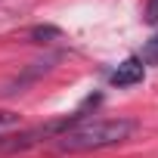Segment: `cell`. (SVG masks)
I'll list each match as a JSON object with an SVG mask.
<instances>
[{"instance_id":"cell-1","label":"cell","mask_w":158,"mask_h":158,"mask_svg":"<svg viewBox=\"0 0 158 158\" xmlns=\"http://www.w3.org/2000/svg\"><path fill=\"white\" fill-rule=\"evenodd\" d=\"M136 130L133 121L127 118H99L90 124H74L68 133H62L56 139L59 152H93V149H109L124 143L130 133Z\"/></svg>"},{"instance_id":"cell-2","label":"cell","mask_w":158,"mask_h":158,"mask_svg":"<svg viewBox=\"0 0 158 158\" xmlns=\"http://www.w3.org/2000/svg\"><path fill=\"white\" fill-rule=\"evenodd\" d=\"M143 74H146L143 59H139V56H130V59H124V62L115 68L112 84H115V87H133V84H139V81H143Z\"/></svg>"},{"instance_id":"cell-3","label":"cell","mask_w":158,"mask_h":158,"mask_svg":"<svg viewBox=\"0 0 158 158\" xmlns=\"http://www.w3.org/2000/svg\"><path fill=\"white\" fill-rule=\"evenodd\" d=\"M16 127H22V118L16 112H10V109H0V139L10 136Z\"/></svg>"},{"instance_id":"cell-4","label":"cell","mask_w":158,"mask_h":158,"mask_svg":"<svg viewBox=\"0 0 158 158\" xmlns=\"http://www.w3.org/2000/svg\"><path fill=\"white\" fill-rule=\"evenodd\" d=\"M62 31L56 28V25H37V28H31V40H37V44H44V40H50V37H59Z\"/></svg>"},{"instance_id":"cell-5","label":"cell","mask_w":158,"mask_h":158,"mask_svg":"<svg viewBox=\"0 0 158 158\" xmlns=\"http://www.w3.org/2000/svg\"><path fill=\"white\" fill-rule=\"evenodd\" d=\"M143 62L158 65V37H155V40H149V47H146V53H143Z\"/></svg>"},{"instance_id":"cell-6","label":"cell","mask_w":158,"mask_h":158,"mask_svg":"<svg viewBox=\"0 0 158 158\" xmlns=\"http://www.w3.org/2000/svg\"><path fill=\"white\" fill-rule=\"evenodd\" d=\"M146 22L149 25L158 22V0H149V3H146Z\"/></svg>"}]
</instances>
